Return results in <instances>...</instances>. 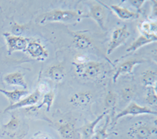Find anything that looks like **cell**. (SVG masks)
Wrapping results in <instances>:
<instances>
[{
	"label": "cell",
	"instance_id": "obj_1",
	"mask_svg": "<svg viewBox=\"0 0 157 139\" xmlns=\"http://www.w3.org/2000/svg\"><path fill=\"white\" fill-rule=\"evenodd\" d=\"M82 17H85V16H82L75 11L56 9L41 14L39 17H37L36 21L39 23H45L48 22L73 23V22L79 21Z\"/></svg>",
	"mask_w": 157,
	"mask_h": 139
},
{
	"label": "cell",
	"instance_id": "obj_2",
	"mask_svg": "<svg viewBox=\"0 0 157 139\" xmlns=\"http://www.w3.org/2000/svg\"><path fill=\"white\" fill-rule=\"evenodd\" d=\"M75 73L78 76L83 78H98L104 71V64L94 61H87L84 63H74Z\"/></svg>",
	"mask_w": 157,
	"mask_h": 139
},
{
	"label": "cell",
	"instance_id": "obj_3",
	"mask_svg": "<svg viewBox=\"0 0 157 139\" xmlns=\"http://www.w3.org/2000/svg\"><path fill=\"white\" fill-rule=\"evenodd\" d=\"M6 37V41L7 45V52L9 55L16 51H24L25 52L28 44L31 39L24 37L22 36H17L9 33H4Z\"/></svg>",
	"mask_w": 157,
	"mask_h": 139
},
{
	"label": "cell",
	"instance_id": "obj_4",
	"mask_svg": "<svg viewBox=\"0 0 157 139\" xmlns=\"http://www.w3.org/2000/svg\"><path fill=\"white\" fill-rule=\"evenodd\" d=\"M129 36H130V31L128 30L127 26H123V27L115 29L112 34L109 47H108V55H110L116 48H117L120 45L125 42Z\"/></svg>",
	"mask_w": 157,
	"mask_h": 139
},
{
	"label": "cell",
	"instance_id": "obj_5",
	"mask_svg": "<svg viewBox=\"0 0 157 139\" xmlns=\"http://www.w3.org/2000/svg\"><path fill=\"white\" fill-rule=\"evenodd\" d=\"M141 114H152L156 115V112L147 106H141V105H137L135 102H130V105L123 109L122 112H120L115 118V121H117L120 118L126 116H137V115Z\"/></svg>",
	"mask_w": 157,
	"mask_h": 139
},
{
	"label": "cell",
	"instance_id": "obj_6",
	"mask_svg": "<svg viewBox=\"0 0 157 139\" xmlns=\"http://www.w3.org/2000/svg\"><path fill=\"white\" fill-rule=\"evenodd\" d=\"M88 16H90L98 23L103 30L105 29V21L107 18V12L101 2H93L90 5V12Z\"/></svg>",
	"mask_w": 157,
	"mask_h": 139
},
{
	"label": "cell",
	"instance_id": "obj_7",
	"mask_svg": "<svg viewBox=\"0 0 157 139\" xmlns=\"http://www.w3.org/2000/svg\"><path fill=\"white\" fill-rule=\"evenodd\" d=\"M156 133V127H150L147 124H138L134 125L130 128L128 134L129 135L136 137L137 139H148L152 134Z\"/></svg>",
	"mask_w": 157,
	"mask_h": 139
},
{
	"label": "cell",
	"instance_id": "obj_8",
	"mask_svg": "<svg viewBox=\"0 0 157 139\" xmlns=\"http://www.w3.org/2000/svg\"><path fill=\"white\" fill-rule=\"evenodd\" d=\"M25 52H27L32 58L39 60H45L49 55L46 48L36 40H30Z\"/></svg>",
	"mask_w": 157,
	"mask_h": 139
},
{
	"label": "cell",
	"instance_id": "obj_9",
	"mask_svg": "<svg viewBox=\"0 0 157 139\" xmlns=\"http://www.w3.org/2000/svg\"><path fill=\"white\" fill-rule=\"evenodd\" d=\"M39 97H40V93L36 90V91H34V92L32 93V94L27 95L25 98H23L22 99L18 101L17 102H16V103L13 104V105H10V106H8L7 108L4 110V112H7V111L20 109V108H22V107H29L35 105L37 103L38 101H39Z\"/></svg>",
	"mask_w": 157,
	"mask_h": 139
},
{
	"label": "cell",
	"instance_id": "obj_10",
	"mask_svg": "<svg viewBox=\"0 0 157 139\" xmlns=\"http://www.w3.org/2000/svg\"><path fill=\"white\" fill-rule=\"evenodd\" d=\"M156 34H142L140 37H138L134 42L131 44L130 47L127 49V52H135L136 50L140 48L144 45L149 44V43L156 41Z\"/></svg>",
	"mask_w": 157,
	"mask_h": 139
},
{
	"label": "cell",
	"instance_id": "obj_11",
	"mask_svg": "<svg viewBox=\"0 0 157 139\" xmlns=\"http://www.w3.org/2000/svg\"><path fill=\"white\" fill-rule=\"evenodd\" d=\"M3 80L9 85L20 86L23 87L25 90L27 89L28 84L24 78V75L21 72H13V73H8L4 76Z\"/></svg>",
	"mask_w": 157,
	"mask_h": 139
},
{
	"label": "cell",
	"instance_id": "obj_12",
	"mask_svg": "<svg viewBox=\"0 0 157 139\" xmlns=\"http://www.w3.org/2000/svg\"><path fill=\"white\" fill-rule=\"evenodd\" d=\"M141 62H142V61L136 60V59L128 60L123 62V63L119 66L118 70L116 71V73H115L114 76H113V81L116 82L117 79L119 78L121 75L128 74V73H132L134 66H137V64H140Z\"/></svg>",
	"mask_w": 157,
	"mask_h": 139
},
{
	"label": "cell",
	"instance_id": "obj_13",
	"mask_svg": "<svg viewBox=\"0 0 157 139\" xmlns=\"http://www.w3.org/2000/svg\"><path fill=\"white\" fill-rule=\"evenodd\" d=\"M93 94L90 91H82L74 94L70 98V102L75 106H83L91 102Z\"/></svg>",
	"mask_w": 157,
	"mask_h": 139
},
{
	"label": "cell",
	"instance_id": "obj_14",
	"mask_svg": "<svg viewBox=\"0 0 157 139\" xmlns=\"http://www.w3.org/2000/svg\"><path fill=\"white\" fill-rule=\"evenodd\" d=\"M110 8L114 11L118 17L121 20H133V19L139 17V13L132 12V11L129 10L127 8L122 7L119 5H111Z\"/></svg>",
	"mask_w": 157,
	"mask_h": 139
},
{
	"label": "cell",
	"instance_id": "obj_15",
	"mask_svg": "<svg viewBox=\"0 0 157 139\" xmlns=\"http://www.w3.org/2000/svg\"><path fill=\"white\" fill-rule=\"evenodd\" d=\"M0 92L3 94L6 98L9 99L11 105L16 103L18 101L23 98V97L27 96L29 94V91L28 90H17L15 89L14 91H6V90L0 88Z\"/></svg>",
	"mask_w": 157,
	"mask_h": 139
},
{
	"label": "cell",
	"instance_id": "obj_16",
	"mask_svg": "<svg viewBox=\"0 0 157 139\" xmlns=\"http://www.w3.org/2000/svg\"><path fill=\"white\" fill-rule=\"evenodd\" d=\"M108 112H103L101 116H98L95 120L92 121L91 123H87L86 124L85 126L82 127V128L79 129V130L81 131L82 133V138L83 139H90V137H92L94 134V130H95V127H96L97 124H98L99 122L103 119V117L105 116V115Z\"/></svg>",
	"mask_w": 157,
	"mask_h": 139
},
{
	"label": "cell",
	"instance_id": "obj_17",
	"mask_svg": "<svg viewBox=\"0 0 157 139\" xmlns=\"http://www.w3.org/2000/svg\"><path fill=\"white\" fill-rule=\"evenodd\" d=\"M58 133L62 139H74L75 137V129L71 123H64L59 125Z\"/></svg>",
	"mask_w": 157,
	"mask_h": 139
},
{
	"label": "cell",
	"instance_id": "obj_18",
	"mask_svg": "<svg viewBox=\"0 0 157 139\" xmlns=\"http://www.w3.org/2000/svg\"><path fill=\"white\" fill-rule=\"evenodd\" d=\"M47 74L52 80L55 81H61L65 76L64 66L61 65H54L47 70Z\"/></svg>",
	"mask_w": 157,
	"mask_h": 139
},
{
	"label": "cell",
	"instance_id": "obj_19",
	"mask_svg": "<svg viewBox=\"0 0 157 139\" xmlns=\"http://www.w3.org/2000/svg\"><path fill=\"white\" fill-rule=\"evenodd\" d=\"M75 38H74V44L75 47L79 49H86L92 47L93 43L90 38L83 34H75Z\"/></svg>",
	"mask_w": 157,
	"mask_h": 139
},
{
	"label": "cell",
	"instance_id": "obj_20",
	"mask_svg": "<svg viewBox=\"0 0 157 139\" xmlns=\"http://www.w3.org/2000/svg\"><path fill=\"white\" fill-rule=\"evenodd\" d=\"M156 72L155 70H146L143 73L141 80L145 87H155L156 84Z\"/></svg>",
	"mask_w": 157,
	"mask_h": 139
},
{
	"label": "cell",
	"instance_id": "obj_21",
	"mask_svg": "<svg viewBox=\"0 0 157 139\" xmlns=\"http://www.w3.org/2000/svg\"><path fill=\"white\" fill-rule=\"evenodd\" d=\"M142 34H156V23L155 21H144L140 25Z\"/></svg>",
	"mask_w": 157,
	"mask_h": 139
},
{
	"label": "cell",
	"instance_id": "obj_22",
	"mask_svg": "<svg viewBox=\"0 0 157 139\" xmlns=\"http://www.w3.org/2000/svg\"><path fill=\"white\" fill-rule=\"evenodd\" d=\"M19 127H20V119H18V117L17 116L13 115V116H11V119L9 120V122L4 125L3 128L5 129L6 131L12 133V132L17 130V129L19 128Z\"/></svg>",
	"mask_w": 157,
	"mask_h": 139
},
{
	"label": "cell",
	"instance_id": "obj_23",
	"mask_svg": "<svg viewBox=\"0 0 157 139\" xmlns=\"http://www.w3.org/2000/svg\"><path fill=\"white\" fill-rule=\"evenodd\" d=\"M109 123V117L106 120L105 123L101 128L98 129L94 134V139H107L111 135V133H108L107 129Z\"/></svg>",
	"mask_w": 157,
	"mask_h": 139
},
{
	"label": "cell",
	"instance_id": "obj_24",
	"mask_svg": "<svg viewBox=\"0 0 157 139\" xmlns=\"http://www.w3.org/2000/svg\"><path fill=\"white\" fill-rule=\"evenodd\" d=\"M146 101L151 105H155L157 101L155 87H146Z\"/></svg>",
	"mask_w": 157,
	"mask_h": 139
},
{
	"label": "cell",
	"instance_id": "obj_25",
	"mask_svg": "<svg viewBox=\"0 0 157 139\" xmlns=\"http://www.w3.org/2000/svg\"><path fill=\"white\" fill-rule=\"evenodd\" d=\"M54 93L52 91H49V92L44 94V96H43V101H42L41 105H39V107L43 106V105H47V110L50 111V107L53 105V102H54Z\"/></svg>",
	"mask_w": 157,
	"mask_h": 139
},
{
	"label": "cell",
	"instance_id": "obj_26",
	"mask_svg": "<svg viewBox=\"0 0 157 139\" xmlns=\"http://www.w3.org/2000/svg\"><path fill=\"white\" fill-rule=\"evenodd\" d=\"M134 92H135V89H134V87H131V86H128V87H126L124 88H123L122 90V98L124 101L127 102V101H130L131 98L134 97Z\"/></svg>",
	"mask_w": 157,
	"mask_h": 139
},
{
	"label": "cell",
	"instance_id": "obj_27",
	"mask_svg": "<svg viewBox=\"0 0 157 139\" xmlns=\"http://www.w3.org/2000/svg\"><path fill=\"white\" fill-rule=\"evenodd\" d=\"M117 102V97L113 92H109L105 98V105L108 108H113Z\"/></svg>",
	"mask_w": 157,
	"mask_h": 139
},
{
	"label": "cell",
	"instance_id": "obj_28",
	"mask_svg": "<svg viewBox=\"0 0 157 139\" xmlns=\"http://www.w3.org/2000/svg\"><path fill=\"white\" fill-rule=\"evenodd\" d=\"M36 90L40 93V94H46V93L51 91V87H50V84H49L48 83L43 81V82H41V83L39 84V86H38L37 89Z\"/></svg>",
	"mask_w": 157,
	"mask_h": 139
},
{
	"label": "cell",
	"instance_id": "obj_29",
	"mask_svg": "<svg viewBox=\"0 0 157 139\" xmlns=\"http://www.w3.org/2000/svg\"><path fill=\"white\" fill-rule=\"evenodd\" d=\"M25 29V26H23V25H18L17 24V23H15V24L13 25V27H12V33L13 35L20 36V34L23 32Z\"/></svg>",
	"mask_w": 157,
	"mask_h": 139
},
{
	"label": "cell",
	"instance_id": "obj_30",
	"mask_svg": "<svg viewBox=\"0 0 157 139\" xmlns=\"http://www.w3.org/2000/svg\"><path fill=\"white\" fill-rule=\"evenodd\" d=\"M129 2H130V3L133 6H134L137 10L141 11V6L144 5L145 1V0H141V1H140V0H130V1H129Z\"/></svg>",
	"mask_w": 157,
	"mask_h": 139
},
{
	"label": "cell",
	"instance_id": "obj_31",
	"mask_svg": "<svg viewBox=\"0 0 157 139\" xmlns=\"http://www.w3.org/2000/svg\"><path fill=\"white\" fill-rule=\"evenodd\" d=\"M75 61L76 62L75 63H78V64H81V63H84V62H87V58L84 55H77L75 57Z\"/></svg>",
	"mask_w": 157,
	"mask_h": 139
},
{
	"label": "cell",
	"instance_id": "obj_32",
	"mask_svg": "<svg viewBox=\"0 0 157 139\" xmlns=\"http://www.w3.org/2000/svg\"><path fill=\"white\" fill-rule=\"evenodd\" d=\"M32 139H53L50 135L47 134H37Z\"/></svg>",
	"mask_w": 157,
	"mask_h": 139
}]
</instances>
